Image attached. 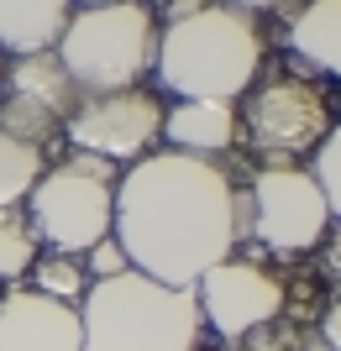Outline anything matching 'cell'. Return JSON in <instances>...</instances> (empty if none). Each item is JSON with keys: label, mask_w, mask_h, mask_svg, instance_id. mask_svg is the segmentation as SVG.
<instances>
[{"label": "cell", "mask_w": 341, "mask_h": 351, "mask_svg": "<svg viewBox=\"0 0 341 351\" xmlns=\"http://www.w3.org/2000/svg\"><path fill=\"white\" fill-rule=\"evenodd\" d=\"M110 236L132 273H148L168 289H194L215 263L237 257L247 236V189L221 158L158 147L126 162L116 178Z\"/></svg>", "instance_id": "cell-1"}, {"label": "cell", "mask_w": 341, "mask_h": 351, "mask_svg": "<svg viewBox=\"0 0 341 351\" xmlns=\"http://www.w3.org/2000/svg\"><path fill=\"white\" fill-rule=\"evenodd\" d=\"M268 58L257 16L226 0H178L158 21L152 79L174 100H226L237 105Z\"/></svg>", "instance_id": "cell-2"}, {"label": "cell", "mask_w": 341, "mask_h": 351, "mask_svg": "<svg viewBox=\"0 0 341 351\" xmlns=\"http://www.w3.org/2000/svg\"><path fill=\"white\" fill-rule=\"evenodd\" d=\"M84 351H200L205 320L194 289H168L148 273L89 283L79 299Z\"/></svg>", "instance_id": "cell-3"}, {"label": "cell", "mask_w": 341, "mask_h": 351, "mask_svg": "<svg viewBox=\"0 0 341 351\" xmlns=\"http://www.w3.org/2000/svg\"><path fill=\"white\" fill-rule=\"evenodd\" d=\"M53 58L79 84V95L132 89L152 73V58H158V11L142 0L74 5Z\"/></svg>", "instance_id": "cell-4"}, {"label": "cell", "mask_w": 341, "mask_h": 351, "mask_svg": "<svg viewBox=\"0 0 341 351\" xmlns=\"http://www.w3.org/2000/svg\"><path fill=\"white\" fill-rule=\"evenodd\" d=\"M331 110H336V100H331L326 79H315L310 69H299L289 58H273L247 84V95L237 105V126H242V142L263 158L257 168H273V162L310 158L336 126Z\"/></svg>", "instance_id": "cell-5"}, {"label": "cell", "mask_w": 341, "mask_h": 351, "mask_svg": "<svg viewBox=\"0 0 341 351\" xmlns=\"http://www.w3.org/2000/svg\"><path fill=\"white\" fill-rule=\"evenodd\" d=\"M116 162L89 158V152L53 158L27 194V220L37 241L63 257H84L95 241H105L116 220Z\"/></svg>", "instance_id": "cell-6"}, {"label": "cell", "mask_w": 341, "mask_h": 351, "mask_svg": "<svg viewBox=\"0 0 341 351\" xmlns=\"http://www.w3.org/2000/svg\"><path fill=\"white\" fill-rule=\"evenodd\" d=\"M331 231V210L326 194L315 189L310 168L294 162H273L257 168L247 184V236L273 257H305L320 247V236Z\"/></svg>", "instance_id": "cell-7"}, {"label": "cell", "mask_w": 341, "mask_h": 351, "mask_svg": "<svg viewBox=\"0 0 341 351\" xmlns=\"http://www.w3.org/2000/svg\"><path fill=\"white\" fill-rule=\"evenodd\" d=\"M63 136H69V152H89V158H105L116 168L137 162L163 147V95H152L148 84L79 95Z\"/></svg>", "instance_id": "cell-8"}, {"label": "cell", "mask_w": 341, "mask_h": 351, "mask_svg": "<svg viewBox=\"0 0 341 351\" xmlns=\"http://www.w3.org/2000/svg\"><path fill=\"white\" fill-rule=\"evenodd\" d=\"M79 105V84L63 73L53 53L11 58L0 69V132L21 136L32 147H53Z\"/></svg>", "instance_id": "cell-9"}, {"label": "cell", "mask_w": 341, "mask_h": 351, "mask_svg": "<svg viewBox=\"0 0 341 351\" xmlns=\"http://www.w3.org/2000/svg\"><path fill=\"white\" fill-rule=\"evenodd\" d=\"M194 299H200V320L221 341H247L268 330L273 320H283V309H289L283 278H273L257 263H242V257H226L210 267L194 283Z\"/></svg>", "instance_id": "cell-10"}, {"label": "cell", "mask_w": 341, "mask_h": 351, "mask_svg": "<svg viewBox=\"0 0 341 351\" xmlns=\"http://www.w3.org/2000/svg\"><path fill=\"white\" fill-rule=\"evenodd\" d=\"M0 351H84L79 309L37 289H5L0 293Z\"/></svg>", "instance_id": "cell-11"}, {"label": "cell", "mask_w": 341, "mask_h": 351, "mask_svg": "<svg viewBox=\"0 0 341 351\" xmlns=\"http://www.w3.org/2000/svg\"><path fill=\"white\" fill-rule=\"evenodd\" d=\"M283 58L315 79H341V0H294L279 27Z\"/></svg>", "instance_id": "cell-12"}, {"label": "cell", "mask_w": 341, "mask_h": 351, "mask_svg": "<svg viewBox=\"0 0 341 351\" xmlns=\"http://www.w3.org/2000/svg\"><path fill=\"white\" fill-rule=\"evenodd\" d=\"M163 142L174 152H194V158H226L242 147L237 105L226 100H178L163 110Z\"/></svg>", "instance_id": "cell-13"}, {"label": "cell", "mask_w": 341, "mask_h": 351, "mask_svg": "<svg viewBox=\"0 0 341 351\" xmlns=\"http://www.w3.org/2000/svg\"><path fill=\"white\" fill-rule=\"evenodd\" d=\"M69 0H0V58L53 53L69 27Z\"/></svg>", "instance_id": "cell-14"}, {"label": "cell", "mask_w": 341, "mask_h": 351, "mask_svg": "<svg viewBox=\"0 0 341 351\" xmlns=\"http://www.w3.org/2000/svg\"><path fill=\"white\" fill-rule=\"evenodd\" d=\"M47 162H53V158H47L43 147H32V142H21V136L0 132V210H5V205H27L32 184L43 178Z\"/></svg>", "instance_id": "cell-15"}, {"label": "cell", "mask_w": 341, "mask_h": 351, "mask_svg": "<svg viewBox=\"0 0 341 351\" xmlns=\"http://www.w3.org/2000/svg\"><path fill=\"white\" fill-rule=\"evenodd\" d=\"M37 231L27 220V205H5L0 210V283H21L37 263Z\"/></svg>", "instance_id": "cell-16"}, {"label": "cell", "mask_w": 341, "mask_h": 351, "mask_svg": "<svg viewBox=\"0 0 341 351\" xmlns=\"http://www.w3.org/2000/svg\"><path fill=\"white\" fill-rule=\"evenodd\" d=\"M27 278H32V289H37V293L58 299V304H74V309H79V299L89 293L84 263H79V257H63V252H43V257L32 263Z\"/></svg>", "instance_id": "cell-17"}, {"label": "cell", "mask_w": 341, "mask_h": 351, "mask_svg": "<svg viewBox=\"0 0 341 351\" xmlns=\"http://www.w3.org/2000/svg\"><path fill=\"white\" fill-rule=\"evenodd\" d=\"M310 178H315V189L326 194V210L341 220V121L326 132V142L310 152Z\"/></svg>", "instance_id": "cell-18"}, {"label": "cell", "mask_w": 341, "mask_h": 351, "mask_svg": "<svg viewBox=\"0 0 341 351\" xmlns=\"http://www.w3.org/2000/svg\"><path fill=\"white\" fill-rule=\"evenodd\" d=\"M89 273V283H100V278H121V273H132V263H126V252H121L116 236H105V241H95V247L79 257Z\"/></svg>", "instance_id": "cell-19"}, {"label": "cell", "mask_w": 341, "mask_h": 351, "mask_svg": "<svg viewBox=\"0 0 341 351\" xmlns=\"http://www.w3.org/2000/svg\"><path fill=\"white\" fill-rule=\"evenodd\" d=\"M247 346L252 351H326V341L310 330H299V325H289V330H257V336H247Z\"/></svg>", "instance_id": "cell-20"}, {"label": "cell", "mask_w": 341, "mask_h": 351, "mask_svg": "<svg viewBox=\"0 0 341 351\" xmlns=\"http://www.w3.org/2000/svg\"><path fill=\"white\" fill-rule=\"evenodd\" d=\"M320 273H326V278L336 283V293H341V226H331V231L320 236Z\"/></svg>", "instance_id": "cell-21"}, {"label": "cell", "mask_w": 341, "mask_h": 351, "mask_svg": "<svg viewBox=\"0 0 341 351\" xmlns=\"http://www.w3.org/2000/svg\"><path fill=\"white\" fill-rule=\"evenodd\" d=\"M315 336L326 341V351H341V293L320 309V330H315Z\"/></svg>", "instance_id": "cell-22"}, {"label": "cell", "mask_w": 341, "mask_h": 351, "mask_svg": "<svg viewBox=\"0 0 341 351\" xmlns=\"http://www.w3.org/2000/svg\"><path fill=\"white\" fill-rule=\"evenodd\" d=\"M226 5H237V11H247V16H263V11H279L283 0H226Z\"/></svg>", "instance_id": "cell-23"}, {"label": "cell", "mask_w": 341, "mask_h": 351, "mask_svg": "<svg viewBox=\"0 0 341 351\" xmlns=\"http://www.w3.org/2000/svg\"><path fill=\"white\" fill-rule=\"evenodd\" d=\"M142 5H152V11H168V5H178V0H142Z\"/></svg>", "instance_id": "cell-24"}, {"label": "cell", "mask_w": 341, "mask_h": 351, "mask_svg": "<svg viewBox=\"0 0 341 351\" xmlns=\"http://www.w3.org/2000/svg\"><path fill=\"white\" fill-rule=\"evenodd\" d=\"M69 5H105V0H69Z\"/></svg>", "instance_id": "cell-25"}, {"label": "cell", "mask_w": 341, "mask_h": 351, "mask_svg": "<svg viewBox=\"0 0 341 351\" xmlns=\"http://www.w3.org/2000/svg\"><path fill=\"white\" fill-rule=\"evenodd\" d=\"M0 69H5V58H0Z\"/></svg>", "instance_id": "cell-26"}]
</instances>
